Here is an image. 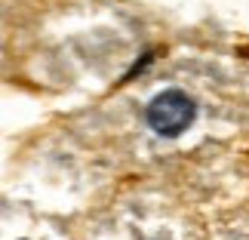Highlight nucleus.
<instances>
[{
  "label": "nucleus",
  "mask_w": 249,
  "mask_h": 240,
  "mask_svg": "<svg viewBox=\"0 0 249 240\" xmlns=\"http://www.w3.org/2000/svg\"><path fill=\"white\" fill-rule=\"evenodd\" d=\"M194 114H197L194 102L178 90L160 92L157 99L148 105V123L160 136H178V132H185L191 127V120H194Z\"/></svg>",
  "instance_id": "obj_1"
}]
</instances>
